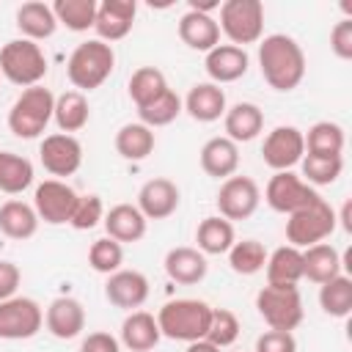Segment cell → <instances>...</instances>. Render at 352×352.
Here are the masks:
<instances>
[{"label": "cell", "instance_id": "cell-1", "mask_svg": "<svg viewBox=\"0 0 352 352\" xmlns=\"http://www.w3.org/2000/svg\"><path fill=\"white\" fill-rule=\"evenodd\" d=\"M258 69L272 91H294L305 77V52L286 33L264 36L258 41Z\"/></svg>", "mask_w": 352, "mask_h": 352}, {"label": "cell", "instance_id": "cell-2", "mask_svg": "<svg viewBox=\"0 0 352 352\" xmlns=\"http://www.w3.org/2000/svg\"><path fill=\"white\" fill-rule=\"evenodd\" d=\"M209 319H212V308L204 300H192V297L170 300L157 314L160 333L170 341H184V344L206 338Z\"/></svg>", "mask_w": 352, "mask_h": 352}, {"label": "cell", "instance_id": "cell-3", "mask_svg": "<svg viewBox=\"0 0 352 352\" xmlns=\"http://www.w3.org/2000/svg\"><path fill=\"white\" fill-rule=\"evenodd\" d=\"M116 69V52L110 44L99 38H88L74 47L66 63L69 82L82 94V91H96Z\"/></svg>", "mask_w": 352, "mask_h": 352}, {"label": "cell", "instance_id": "cell-4", "mask_svg": "<svg viewBox=\"0 0 352 352\" xmlns=\"http://www.w3.org/2000/svg\"><path fill=\"white\" fill-rule=\"evenodd\" d=\"M52 110H55V94L50 88L44 85L22 88V94L14 99L8 110V129L22 140H33L44 135L47 124L52 121Z\"/></svg>", "mask_w": 352, "mask_h": 352}, {"label": "cell", "instance_id": "cell-5", "mask_svg": "<svg viewBox=\"0 0 352 352\" xmlns=\"http://www.w3.org/2000/svg\"><path fill=\"white\" fill-rule=\"evenodd\" d=\"M47 69H50L47 55L36 41L11 38L0 47V74L19 88L41 85V80L47 77Z\"/></svg>", "mask_w": 352, "mask_h": 352}, {"label": "cell", "instance_id": "cell-6", "mask_svg": "<svg viewBox=\"0 0 352 352\" xmlns=\"http://www.w3.org/2000/svg\"><path fill=\"white\" fill-rule=\"evenodd\" d=\"M333 231H336V209L322 195L308 206L297 209L294 214H289L286 220V239L292 248H300V250L324 242Z\"/></svg>", "mask_w": 352, "mask_h": 352}, {"label": "cell", "instance_id": "cell-7", "mask_svg": "<svg viewBox=\"0 0 352 352\" xmlns=\"http://www.w3.org/2000/svg\"><path fill=\"white\" fill-rule=\"evenodd\" d=\"M256 308L261 319L270 324V330H286L292 333L302 322V297L297 286H275L267 283L256 294Z\"/></svg>", "mask_w": 352, "mask_h": 352}, {"label": "cell", "instance_id": "cell-8", "mask_svg": "<svg viewBox=\"0 0 352 352\" xmlns=\"http://www.w3.org/2000/svg\"><path fill=\"white\" fill-rule=\"evenodd\" d=\"M217 28L228 36L234 47L256 44L264 33V3L261 0H226L220 6Z\"/></svg>", "mask_w": 352, "mask_h": 352}, {"label": "cell", "instance_id": "cell-9", "mask_svg": "<svg viewBox=\"0 0 352 352\" xmlns=\"http://www.w3.org/2000/svg\"><path fill=\"white\" fill-rule=\"evenodd\" d=\"M44 324V311L30 297H8L0 302V338L25 341L33 338Z\"/></svg>", "mask_w": 352, "mask_h": 352}, {"label": "cell", "instance_id": "cell-10", "mask_svg": "<svg viewBox=\"0 0 352 352\" xmlns=\"http://www.w3.org/2000/svg\"><path fill=\"white\" fill-rule=\"evenodd\" d=\"M319 192L305 184L297 173L292 170H278L270 176L267 182V190H264V201L270 204V209L280 212V214H294L297 209L308 206L311 201H316Z\"/></svg>", "mask_w": 352, "mask_h": 352}, {"label": "cell", "instance_id": "cell-11", "mask_svg": "<svg viewBox=\"0 0 352 352\" xmlns=\"http://www.w3.org/2000/svg\"><path fill=\"white\" fill-rule=\"evenodd\" d=\"M261 201V190L250 176H228L223 179L220 190H217V212L220 217L231 220H248Z\"/></svg>", "mask_w": 352, "mask_h": 352}, {"label": "cell", "instance_id": "cell-12", "mask_svg": "<svg viewBox=\"0 0 352 352\" xmlns=\"http://www.w3.org/2000/svg\"><path fill=\"white\" fill-rule=\"evenodd\" d=\"M77 192L60 182V179H44L38 187H36V195H33V209L38 214V220L50 223V226H63L72 220L74 214V206H77Z\"/></svg>", "mask_w": 352, "mask_h": 352}, {"label": "cell", "instance_id": "cell-13", "mask_svg": "<svg viewBox=\"0 0 352 352\" xmlns=\"http://www.w3.org/2000/svg\"><path fill=\"white\" fill-rule=\"evenodd\" d=\"M38 160L44 165V170L50 176H72L80 170L82 165V146L74 135H66V132H52L41 140L38 146Z\"/></svg>", "mask_w": 352, "mask_h": 352}, {"label": "cell", "instance_id": "cell-14", "mask_svg": "<svg viewBox=\"0 0 352 352\" xmlns=\"http://www.w3.org/2000/svg\"><path fill=\"white\" fill-rule=\"evenodd\" d=\"M302 154H305V140L297 126H275L261 143L264 165H270L275 173L300 165Z\"/></svg>", "mask_w": 352, "mask_h": 352}, {"label": "cell", "instance_id": "cell-15", "mask_svg": "<svg viewBox=\"0 0 352 352\" xmlns=\"http://www.w3.org/2000/svg\"><path fill=\"white\" fill-rule=\"evenodd\" d=\"M135 14H138L135 0H102L96 6V19H94V30L99 41L110 44V41H121L124 36H129L135 25Z\"/></svg>", "mask_w": 352, "mask_h": 352}, {"label": "cell", "instance_id": "cell-16", "mask_svg": "<svg viewBox=\"0 0 352 352\" xmlns=\"http://www.w3.org/2000/svg\"><path fill=\"white\" fill-rule=\"evenodd\" d=\"M179 201H182V192L179 187L165 179V176H157V179H148L140 192H138V209L146 220H165L170 217L176 209H179Z\"/></svg>", "mask_w": 352, "mask_h": 352}, {"label": "cell", "instance_id": "cell-17", "mask_svg": "<svg viewBox=\"0 0 352 352\" xmlns=\"http://www.w3.org/2000/svg\"><path fill=\"white\" fill-rule=\"evenodd\" d=\"M104 297L116 308L135 311L148 300V278L138 270H116L113 275H107Z\"/></svg>", "mask_w": 352, "mask_h": 352}, {"label": "cell", "instance_id": "cell-18", "mask_svg": "<svg viewBox=\"0 0 352 352\" xmlns=\"http://www.w3.org/2000/svg\"><path fill=\"white\" fill-rule=\"evenodd\" d=\"M44 324L47 330L60 338V341H69V338H77L82 330H85V308L80 300L74 297H55L50 305H47V314H44Z\"/></svg>", "mask_w": 352, "mask_h": 352}, {"label": "cell", "instance_id": "cell-19", "mask_svg": "<svg viewBox=\"0 0 352 352\" xmlns=\"http://www.w3.org/2000/svg\"><path fill=\"white\" fill-rule=\"evenodd\" d=\"M248 66H250V55L234 44H217L214 50L206 52V60H204V69L214 85L234 82V80L245 77Z\"/></svg>", "mask_w": 352, "mask_h": 352}, {"label": "cell", "instance_id": "cell-20", "mask_svg": "<svg viewBox=\"0 0 352 352\" xmlns=\"http://www.w3.org/2000/svg\"><path fill=\"white\" fill-rule=\"evenodd\" d=\"M162 267H165L168 278H170L173 283H182V286H195V283H201V280L206 278V270H209L206 256H204L198 248H187V245L170 248V250L165 253Z\"/></svg>", "mask_w": 352, "mask_h": 352}, {"label": "cell", "instance_id": "cell-21", "mask_svg": "<svg viewBox=\"0 0 352 352\" xmlns=\"http://www.w3.org/2000/svg\"><path fill=\"white\" fill-rule=\"evenodd\" d=\"M104 231L110 239H116L118 245H126V242H140L146 236V226L148 220L140 214L138 206L132 204H116L104 212Z\"/></svg>", "mask_w": 352, "mask_h": 352}, {"label": "cell", "instance_id": "cell-22", "mask_svg": "<svg viewBox=\"0 0 352 352\" xmlns=\"http://www.w3.org/2000/svg\"><path fill=\"white\" fill-rule=\"evenodd\" d=\"M179 38L190 47V50H198V52H209L220 44V28H217V19L212 14H204V11H195L190 8L182 19H179Z\"/></svg>", "mask_w": 352, "mask_h": 352}, {"label": "cell", "instance_id": "cell-23", "mask_svg": "<svg viewBox=\"0 0 352 352\" xmlns=\"http://www.w3.org/2000/svg\"><path fill=\"white\" fill-rule=\"evenodd\" d=\"M182 107L190 113V118H195L201 124H212L220 116H226V94L214 82H195L190 88V94L184 96Z\"/></svg>", "mask_w": 352, "mask_h": 352}, {"label": "cell", "instance_id": "cell-24", "mask_svg": "<svg viewBox=\"0 0 352 352\" xmlns=\"http://www.w3.org/2000/svg\"><path fill=\"white\" fill-rule=\"evenodd\" d=\"M223 124H226V138L228 140H234L236 146L250 143L264 129V113L253 102H236V104L226 107Z\"/></svg>", "mask_w": 352, "mask_h": 352}, {"label": "cell", "instance_id": "cell-25", "mask_svg": "<svg viewBox=\"0 0 352 352\" xmlns=\"http://www.w3.org/2000/svg\"><path fill=\"white\" fill-rule=\"evenodd\" d=\"M16 28H19L22 38L38 44L58 30V19L52 14V6L41 3V0H30L16 8Z\"/></svg>", "mask_w": 352, "mask_h": 352}, {"label": "cell", "instance_id": "cell-26", "mask_svg": "<svg viewBox=\"0 0 352 352\" xmlns=\"http://www.w3.org/2000/svg\"><path fill=\"white\" fill-rule=\"evenodd\" d=\"M201 168L206 176H214V179L234 176L239 168V146L234 140H228L226 135L206 140L201 148Z\"/></svg>", "mask_w": 352, "mask_h": 352}, {"label": "cell", "instance_id": "cell-27", "mask_svg": "<svg viewBox=\"0 0 352 352\" xmlns=\"http://www.w3.org/2000/svg\"><path fill=\"white\" fill-rule=\"evenodd\" d=\"M162 333L157 324V316H151L148 311H132L124 322H121V344L132 352H148L160 344Z\"/></svg>", "mask_w": 352, "mask_h": 352}, {"label": "cell", "instance_id": "cell-28", "mask_svg": "<svg viewBox=\"0 0 352 352\" xmlns=\"http://www.w3.org/2000/svg\"><path fill=\"white\" fill-rule=\"evenodd\" d=\"M341 267H344V261H341L338 250L327 242H319V245H311L302 250V278H308L319 286L333 280L336 275H341Z\"/></svg>", "mask_w": 352, "mask_h": 352}, {"label": "cell", "instance_id": "cell-29", "mask_svg": "<svg viewBox=\"0 0 352 352\" xmlns=\"http://www.w3.org/2000/svg\"><path fill=\"white\" fill-rule=\"evenodd\" d=\"M267 283L275 286H297L302 278V250L292 245H280L267 256Z\"/></svg>", "mask_w": 352, "mask_h": 352}, {"label": "cell", "instance_id": "cell-30", "mask_svg": "<svg viewBox=\"0 0 352 352\" xmlns=\"http://www.w3.org/2000/svg\"><path fill=\"white\" fill-rule=\"evenodd\" d=\"M38 231V214L25 201H6L0 206V234L8 239H30Z\"/></svg>", "mask_w": 352, "mask_h": 352}, {"label": "cell", "instance_id": "cell-31", "mask_svg": "<svg viewBox=\"0 0 352 352\" xmlns=\"http://www.w3.org/2000/svg\"><path fill=\"white\" fill-rule=\"evenodd\" d=\"M91 118V107L85 94L80 91H63L60 96H55V110H52V121L58 124L60 132L72 135L80 132Z\"/></svg>", "mask_w": 352, "mask_h": 352}, {"label": "cell", "instance_id": "cell-32", "mask_svg": "<svg viewBox=\"0 0 352 352\" xmlns=\"http://www.w3.org/2000/svg\"><path fill=\"white\" fill-rule=\"evenodd\" d=\"M195 242H198V250L204 256H220V253H228L231 245L236 242L234 236V226L220 217V214H212V217H204L198 223V231H195Z\"/></svg>", "mask_w": 352, "mask_h": 352}, {"label": "cell", "instance_id": "cell-33", "mask_svg": "<svg viewBox=\"0 0 352 352\" xmlns=\"http://www.w3.org/2000/svg\"><path fill=\"white\" fill-rule=\"evenodd\" d=\"M154 129H148L146 124H124L118 132H116V151L129 160V162H140L146 160L151 151H154Z\"/></svg>", "mask_w": 352, "mask_h": 352}, {"label": "cell", "instance_id": "cell-34", "mask_svg": "<svg viewBox=\"0 0 352 352\" xmlns=\"http://www.w3.org/2000/svg\"><path fill=\"white\" fill-rule=\"evenodd\" d=\"M33 162L14 151H0V192L19 195L33 184Z\"/></svg>", "mask_w": 352, "mask_h": 352}, {"label": "cell", "instance_id": "cell-35", "mask_svg": "<svg viewBox=\"0 0 352 352\" xmlns=\"http://www.w3.org/2000/svg\"><path fill=\"white\" fill-rule=\"evenodd\" d=\"M305 154L316 157H341L344 151V129L336 121H316L308 132H302Z\"/></svg>", "mask_w": 352, "mask_h": 352}, {"label": "cell", "instance_id": "cell-36", "mask_svg": "<svg viewBox=\"0 0 352 352\" xmlns=\"http://www.w3.org/2000/svg\"><path fill=\"white\" fill-rule=\"evenodd\" d=\"M319 305L333 319H346L352 314V278L336 275L333 280L322 283L319 289Z\"/></svg>", "mask_w": 352, "mask_h": 352}, {"label": "cell", "instance_id": "cell-37", "mask_svg": "<svg viewBox=\"0 0 352 352\" xmlns=\"http://www.w3.org/2000/svg\"><path fill=\"white\" fill-rule=\"evenodd\" d=\"M96 0H55L52 3V14L58 19V25H66L74 33H82L88 28H94L96 19Z\"/></svg>", "mask_w": 352, "mask_h": 352}, {"label": "cell", "instance_id": "cell-38", "mask_svg": "<svg viewBox=\"0 0 352 352\" xmlns=\"http://www.w3.org/2000/svg\"><path fill=\"white\" fill-rule=\"evenodd\" d=\"M126 88H129V99L135 102V107H143L154 102L162 91H168V80L157 66H140L138 72H132Z\"/></svg>", "mask_w": 352, "mask_h": 352}, {"label": "cell", "instance_id": "cell-39", "mask_svg": "<svg viewBox=\"0 0 352 352\" xmlns=\"http://www.w3.org/2000/svg\"><path fill=\"white\" fill-rule=\"evenodd\" d=\"M182 110H184V107H182L179 94L168 88V91H162L154 102L138 107V116H140V124H146L148 129H157V126H168L170 121H176Z\"/></svg>", "mask_w": 352, "mask_h": 352}, {"label": "cell", "instance_id": "cell-40", "mask_svg": "<svg viewBox=\"0 0 352 352\" xmlns=\"http://www.w3.org/2000/svg\"><path fill=\"white\" fill-rule=\"evenodd\" d=\"M267 248L256 239H242V242H234L231 250H228V264L236 275H256L264 270L267 264Z\"/></svg>", "mask_w": 352, "mask_h": 352}, {"label": "cell", "instance_id": "cell-41", "mask_svg": "<svg viewBox=\"0 0 352 352\" xmlns=\"http://www.w3.org/2000/svg\"><path fill=\"white\" fill-rule=\"evenodd\" d=\"M300 168H302V182L305 184H314V187H324V184H333L341 170H344V160L341 157H316V154H302L300 160Z\"/></svg>", "mask_w": 352, "mask_h": 352}, {"label": "cell", "instance_id": "cell-42", "mask_svg": "<svg viewBox=\"0 0 352 352\" xmlns=\"http://www.w3.org/2000/svg\"><path fill=\"white\" fill-rule=\"evenodd\" d=\"M88 264H91V270H96V272H102V275H113V272L121 270V264H124V245H118V242L110 239V236L96 239V242L88 248Z\"/></svg>", "mask_w": 352, "mask_h": 352}, {"label": "cell", "instance_id": "cell-43", "mask_svg": "<svg viewBox=\"0 0 352 352\" xmlns=\"http://www.w3.org/2000/svg\"><path fill=\"white\" fill-rule=\"evenodd\" d=\"M236 338H239V319H236V314H231L228 308H212L206 341L214 344L217 349H226V346H231Z\"/></svg>", "mask_w": 352, "mask_h": 352}, {"label": "cell", "instance_id": "cell-44", "mask_svg": "<svg viewBox=\"0 0 352 352\" xmlns=\"http://www.w3.org/2000/svg\"><path fill=\"white\" fill-rule=\"evenodd\" d=\"M102 220H104V204H102V198L99 195H80L69 226H74L77 231H88V228L99 226Z\"/></svg>", "mask_w": 352, "mask_h": 352}, {"label": "cell", "instance_id": "cell-45", "mask_svg": "<svg viewBox=\"0 0 352 352\" xmlns=\"http://www.w3.org/2000/svg\"><path fill=\"white\" fill-rule=\"evenodd\" d=\"M256 352H297V341L286 330H267L256 338Z\"/></svg>", "mask_w": 352, "mask_h": 352}, {"label": "cell", "instance_id": "cell-46", "mask_svg": "<svg viewBox=\"0 0 352 352\" xmlns=\"http://www.w3.org/2000/svg\"><path fill=\"white\" fill-rule=\"evenodd\" d=\"M330 50L341 60H352V19H341L330 30Z\"/></svg>", "mask_w": 352, "mask_h": 352}, {"label": "cell", "instance_id": "cell-47", "mask_svg": "<svg viewBox=\"0 0 352 352\" xmlns=\"http://www.w3.org/2000/svg\"><path fill=\"white\" fill-rule=\"evenodd\" d=\"M22 283V272L14 261H0V302L8 297H16V289Z\"/></svg>", "mask_w": 352, "mask_h": 352}, {"label": "cell", "instance_id": "cell-48", "mask_svg": "<svg viewBox=\"0 0 352 352\" xmlns=\"http://www.w3.org/2000/svg\"><path fill=\"white\" fill-rule=\"evenodd\" d=\"M80 352H121V341L110 333H88L80 344Z\"/></svg>", "mask_w": 352, "mask_h": 352}, {"label": "cell", "instance_id": "cell-49", "mask_svg": "<svg viewBox=\"0 0 352 352\" xmlns=\"http://www.w3.org/2000/svg\"><path fill=\"white\" fill-rule=\"evenodd\" d=\"M184 352H220L214 344H209L206 338H201V341H192V344H187V349Z\"/></svg>", "mask_w": 352, "mask_h": 352}]
</instances>
